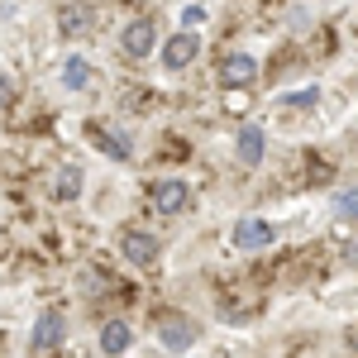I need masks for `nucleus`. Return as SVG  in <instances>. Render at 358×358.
Instances as JSON below:
<instances>
[{"label":"nucleus","instance_id":"f257e3e1","mask_svg":"<svg viewBox=\"0 0 358 358\" xmlns=\"http://www.w3.org/2000/svg\"><path fill=\"white\" fill-rule=\"evenodd\" d=\"M120 248H124L129 263H153L163 244H158V234H148V229H124V234H120Z\"/></svg>","mask_w":358,"mask_h":358},{"label":"nucleus","instance_id":"f03ea898","mask_svg":"<svg viewBox=\"0 0 358 358\" xmlns=\"http://www.w3.org/2000/svg\"><path fill=\"white\" fill-rule=\"evenodd\" d=\"M29 344H34V354H53L57 344H62V310H43Z\"/></svg>","mask_w":358,"mask_h":358},{"label":"nucleus","instance_id":"7ed1b4c3","mask_svg":"<svg viewBox=\"0 0 358 358\" xmlns=\"http://www.w3.org/2000/svg\"><path fill=\"white\" fill-rule=\"evenodd\" d=\"M153 210H163V215H177V210H187V201H192V192L182 187V182H153Z\"/></svg>","mask_w":358,"mask_h":358},{"label":"nucleus","instance_id":"20e7f679","mask_svg":"<svg viewBox=\"0 0 358 358\" xmlns=\"http://www.w3.org/2000/svg\"><path fill=\"white\" fill-rule=\"evenodd\" d=\"M234 244H239V248H268V244H273V224L244 215V220L234 224Z\"/></svg>","mask_w":358,"mask_h":358},{"label":"nucleus","instance_id":"39448f33","mask_svg":"<svg viewBox=\"0 0 358 358\" xmlns=\"http://www.w3.org/2000/svg\"><path fill=\"white\" fill-rule=\"evenodd\" d=\"M153 38H158L153 20H134V24L124 29V53H129V57H148V53H153Z\"/></svg>","mask_w":358,"mask_h":358},{"label":"nucleus","instance_id":"423d86ee","mask_svg":"<svg viewBox=\"0 0 358 358\" xmlns=\"http://www.w3.org/2000/svg\"><path fill=\"white\" fill-rule=\"evenodd\" d=\"M253 72H258V67H253V57H248V53H229V57H224V67H220L224 86H248V82H253Z\"/></svg>","mask_w":358,"mask_h":358},{"label":"nucleus","instance_id":"0eeeda50","mask_svg":"<svg viewBox=\"0 0 358 358\" xmlns=\"http://www.w3.org/2000/svg\"><path fill=\"white\" fill-rule=\"evenodd\" d=\"M263 148H268V138H263V129L258 124H244L239 129V163H263Z\"/></svg>","mask_w":358,"mask_h":358},{"label":"nucleus","instance_id":"6e6552de","mask_svg":"<svg viewBox=\"0 0 358 358\" xmlns=\"http://www.w3.org/2000/svg\"><path fill=\"white\" fill-rule=\"evenodd\" d=\"M192 57H196V34H177V38L163 48V62L172 67V72H177V67H187Z\"/></svg>","mask_w":358,"mask_h":358},{"label":"nucleus","instance_id":"1a4fd4ad","mask_svg":"<svg viewBox=\"0 0 358 358\" xmlns=\"http://www.w3.org/2000/svg\"><path fill=\"white\" fill-rule=\"evenodd\" d=\"M91 143L101 148V153H110V158H120V163H129V143L115 134V129H101V124H91Z\"/></svg>","mask_w":358,"mask_h":358},{"label":"nucleus","instance_id":"9d476101","mask_svg":"<svg viewBox=\"0 0 358 358\" xmlns=\"http://www.w3.org/2000/svg\"><path fill=\"white\" fill-rule=\"evenodd\" d=\"M129 339H134V334H129L124 320H106V325H101V349H106V354H124Z\"/></svg>","mask_w":358,"mask_h":358},{"label":"nucleus","instance_id":"9b49d317","mask_svg":"<svg viewBox=\"0 0 358 358\" xmlns=\"http://www.w3.org/2000/svg\"><path fill=\"white\" fill-rule=\"evenodd\" d=\"M163 339L172 344V349H187V344L196 339V325H192V320H177V315H167V320H163Z\"/></svg>","mask_w":358,"mask_h":358},{"label":"nucleus","instance_id":"f8f14e48","mask_svg":"<svg viewBox=\"0 0 358 358\" xmlns=\"http://www.w3.org/2000/svg\"><path fill=\"white\" fill-rule=\"evenodd\" d=\"M62 82L72 86V91H86V86H91V62H86V57H67V62H62Z\"/></svg>","mask_w":358,"mask_h":358},{"label":"nucleus","instance_id":"ddd939ff","mask_svg":"<svg viewBox=\"0 0 358 358\" xmlns=\"http://www.w3.org/2000/svg\"><path fill=\"white\" fill-rule=\"evenodd\" d=\"M96 15H91V5H72V10H62V34H82Z\"/></svg>","mask_w":358,"mask_h":358},{"label":"nucleus","instance_id":"4468645a","mask_svg":"<svg viewBox=\"0 0 358 358\" xmlns=\"http://www.w3.org/2000/svg\"><path fill=\"white\" fill-rule=\"evenodd\" d=\"M77 192H82V172H77V167H62V172H57V196L72 201Z\"/></svg>","mask_w":358,"mask_h":358},{"label":"nucleus","instance_id":"2eb2a0df","mask_svg":"<svg viewBox=\"0 0 358 358\" xmlns=\"http://www.w3.org/2000/svg\"><path fill=\"white\" fill-rule=\"evenodd\" d=\"M334 210H339V215H349V220H358V187L339 196V201H334Z\"/></svg>","mask_w":358,"mask_h":358},{"label":"nucleus","instance_id":"dca6fc26","mask_svg":"<svg viewBox=\"0 0 358 358\" xmlns=\"http://www.w3.org/2000/svg\"><path fill=\"white\" fill-rule=\"evenodd\" d=\"M344 258H349V263L358 268V239H349V248H344Z\"/></svg>","mask_w":358,"mask_h":358},{"label":"nucleus","instance_id":"f3484780","mask_svg":"<svg viewBox=\"0 0 358 358\" xmlns=\"http://www.w3.org/2000/svg\"><path fill=\"white\" fill-rule=\"evenodd\" d=\"M10 96H15V91H10V82L0 77V106H10Z\"/></svg>","mask_w":358,"mask_h":358}]
</instances>
